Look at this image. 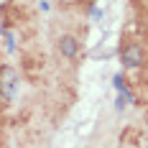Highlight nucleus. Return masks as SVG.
Returning <instances> with one entry per match:
<instances>
[{"label": "nucleus", "instance_id": "obj_1", "mask_svg": "<svg viewBox=\"0 0 148 148\" xmlns=\"http://www.w3.org/2000/svg\"><path fill=\"white\" fill-rule=\"evenodd\" d=\"M140 64H143V49H140V46H128V49L123 51V66L135 69V66H140Z\"/></svg>", "mask_w": 148, "mask_h": 148}, {"label": "nucleus", "instance_id": "obj_2", "mask_svg": "<svg viewBox=\"0 0 148 148\" xmlns=\"http://www.w3.org/2000/svg\"><path fill=\"white\" fill-rule=\"evenodd\" d=\"M0 92H3V97H13L15 92V72L13 69H3L0 72Z\"/></svg>", "mask_w": 148, "mask_h": 148}, {"label": "nucleus", "instance_id": "obj_3", "mask_svg": "<svg viewBox=\"0 0 148 148\" xmlns=\"http://www.w3.org/2000/svg\"><path fill=\"white\" fill-rule=\"evenodd\" d=\"M59 49H61L64 56H74V54H77V41H74L72 36H64L59 41Z\"/></svg>", "mask_w": 148, "mask_h": 148}, {"label": "nucleus", "instance_id": "obj_4", "mask_svg": "<svg viewBox=\"0 0 148 148\" xmlns=\"http://www.w3.org/2000/svg\"><path fill=\"white\" fill-rule=\"evenodd\" d=\"M128 102H133V95H130L128 89H123V92L118 95V102H115V107H118V110H123V107H128Z\"/></svg>", "mask_w": 148, "mask_h": 148}, {"label": "nucleus", "instance_id": "obj_5", "mask_svg": "<svg viewBox=\"0 0 148 148\" xmlns=\"http://www.w3.org/2000/svg\"><path fill=\"white\" fill-rule=\"evenodd\" d=\"M112 84H115V89H118V92L128 89V87H125V79H123V74H115V77H112Z\"/></svg>", "mask_w": 148, "mask_h": 148}, {"label": "nucleus", "instance_id": "obj_6", "mask_svg": "<svg viewBox=\"0 0 148 148\" xmlns=\"http://www.w3.org/2000/svg\"><path fill=\"white\" fill-rule=\"evenodd\" d=\"M5 41H8V51H13L15 49V38L10 36V33H5Z\"/></svg>", "mask_w": 148, "mask_h": 148}]
</instances>
